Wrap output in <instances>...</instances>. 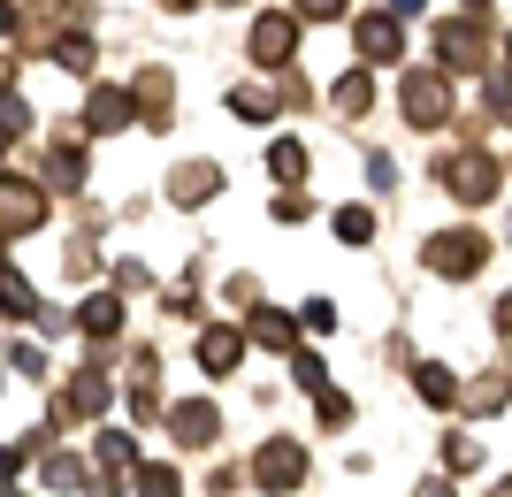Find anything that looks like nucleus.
Instances as JSON below:
<instances>
[{"instance_id":"nucleus-3","label":"nucleus","mask_w":512,"mask_h":497,"mask_svg":"<svg viewBox=\"0 0 512 497\" xmlns=\"http://www.w3.org/2000/svg\"><path fill=\"white\" fill-rule=\"evenodd\" d=\"M169 436H176V452H214V444H222V406H214V398H176Z\"/></svg>"},{"instance_id":"nucleus-22","label":"nucleus","mask_w":512,"mask_h":497,"mask_svg":"<svg viewBox=\"0 0 512 497\" xmlns=\"http://www.w3.org/2000/svg\"><path fill=\"white\" fill-rule=\"evenodd\" d=\"M291 383L299 390H329V368H321L314 352H291Z\"/></svg>"},{"instance_id":"nucleus-16","label":"nucleus","mask_w":512,"mask_h":497,"mask_svg":"<svg viewBox=\"0 0 512 497\" xmlns=\"http://www.w3.org/2000/svg\"><path fill=\"white\" fill-rule=\"evenodd\" d=\"M130 123V92H92V130H123Z\"/></svg>"},{"instance_id":"nucleus-8","label":"nucleus","mask_w":512,"mask_h":497,"mask_svg":"<svg viewBox=\"0 0 512 497\" xmlns=\"http://www.w3.org/2000/svg\"><path fill=\"white\" fill-rule=\"evenodd\" d=\"M199 368H207V375H230V368H245V337H237L230 322H222V329H207V337H199Z\"/></svg>"},{"instance_id":"nucleus-6","label":"nucleus","mask_w":512,"mask_h":497,"mask_svg":"<svg viewBox=\"0 0 512 497\" xmlns=\"http://www.w3.org/2000/svg\"><path fill=\"white\" fill-rule=\"evenodd\" d=\"M398 100H406V115H413V123H421V130H436V123H444V115H451V85H444V77H436V69H413Z\"/></svg>"},{"instance_id":"nucleus-24","label":"nucleus","mask_w":512,"mask_h":497,"mask_svg":"<svg viewBox=\"0 0 512 497\" xmlns=\"http://www.w3.org/2000/svg\"><path fill=\"white\" fill-rule=\"evenodd\" d=\"M253 337H260V345H291V322H283V314H260ZM291 352H299V345H291Z\"/></svg>"},{"instance_id":"nucleus-25","label":"nucleus","mask_w":512,"mask_h":497,"mask_svg":"<svg viewBox=\"0 0 512 497\" xmlns=\"http://www.w3.org/2000/svg\"><path fill=\"white\" fill-rule=\"evenodd\" d=\"M482 100H490V115H512V69H497V77H490V92H482Z\"/></svg>"},{"instance_id":"nucleus-29","label":"nucleus","mask_w":512,"mask_h":497,"mask_svg":"<svg viewBox=\"0 0 512 497\" xmlns=\"http://www.w3.org/2000/svg\"><path fill=\"white\" fill-rule=\"evenodd\" d=\"M299 8H306V16H314V23H329V16H344V0H299Z\"/></svg>"},{"instance_id":"nucleus-4","label":"nucleus","mask_w":512,"mask_h":497,"mask_svg":"<svg viewBox=\"0 0 512 497\" xmlns=\"http://www.w3.org/2000/svg\"><path fill=\"white\" fill-rule=\"evenodd\" d=\"M428 268H436V276H474V268H482V260H490V238H474V230H444V238H428Z\"/></svg>"},{"instance_id":"nucleus-1","label":"nucleus","mask_w":512,"mask_h":497,"mask_svg":"<svg viewBox=\"0 0 512 497\" xmlns=\"http://www.w3.org/2000/svg\"><path fill=\"white\" fill-rule=\"evenodd\" d=\"M436 184H444L451 199H467V207H482V199H497V184H505V169H497L482 146H459L451 161H436Z\"/></svg>"},{"instance_id":"nucleus-10","label":"nucleus","mask_w":512,"mask_h":497,"mask_svg":"<svg viewBox=\"0 0 512 497\" xmlns=\"http://www.w3.org/2000/svg\"><path fill=\"white\" fill-rule=\"evenodd\" d=\"M130 497H184V467H176V459H138Z\"/></svg>"},{"instance_id":"nucleus-23","label":"nucleus","mask_w":512,"mask_h":497,"mask_svg":"<svg viewBox=\"0 0 512 497\" xmlns=\"http://www.w3.org/2000/svg\"><path fill=\"white\" fill-rule=\"evenodd\" d=\"M352 421V398L344 390H321V429H344Z\"/></svg>"},{"instance_id":"nucleus-18","label":"nucleus","mask_w":512,"mask_h":497,"mask_svg":"<svg viewBox=\"0 0 512 497\" xmlns=\"http://www.w3.org/2000/svg\"><path fill=\"white\" fill-rule=\"evenodd\" d=\"M444 467L451 475H474V467H482V444H474V436H444Z\"/></svg>"},{"instance_id":"nucleus-32","label":"nucleus","mask_w":512,"mask_h":497,"mask_svg":"<svg viewBox=\"0 0 512 497\" xmlns=\"http://www.w3.org/2000/svg\"><path fill=\"white\" fill-rule=\"evenodd\" d=\"M421 8H428V0H398V16H421Z\"/></svg>"},{"instance_id":"nucleus-21","label":"nucleus","mask_w":512,"mask_h":497,"mask_svg":"<svg viewBox=\"0 0 512 497\" xmlns=\"http://www.w3.org/2000/svg\"><path fill=\"white\" fill-rule=\"evenodd\" d=\"M337 238L344 245H367V238H375V215H367V207H344V215H337Z\"/></svg>"},{"instance_id":"nucleus-19","label":"nucleus","mask_w":512,"mask_h":497,"mask_svg":"<svg viewBox=\"0 0 512 497\" xmlns=\"http://www.w3.org/2000/svg\"><path fill=\"white\" fill-rule=\"evenodd\" d=\"M230 108H237V115H253V123H268V115H276V92H260V85H237V92H230Z\"/></svg>"},{"instance_id":"nucleus-13","label":"nucleus","mask_w":512,"mask_h":497,"mask_svg":"<svg viewBox=\"0 0 512 497\" xmlns=\"http://www.w3.org/2000/svg\"><path fill=\"white\" fill-rule=\"evenodd\" d=\"M85 337H123V291L85 299Z\"/></svg>"},{"instance_id":"nucleus-17","label":"nucleus","mask_w":512,"mask_h":497,"mask_svg":"<svg viewBox=\"0 0 512 497\" xmlns=\"http://www.w3.org/2000/svg\"><path fill=\"white\" fill-rule=\"evenodd\" d=\"M413 383H421V398H428V406H451V398H459L451 368H436V360H428V368H413Z\"/></svg>"},{"instance_id":"nucleus-12","label":"nucleus","mask_w":512,"mask_h":497,"mask_svg":"<svg viewBox=\"0 0 512 497\" xmlns=\"http://www.w3.org/2000/svg\"><path fill=\"white\" fill-rule=\"evenodd\" d=\"M291 31H299L291 16H260V23H253V62H260V69H276L283 54H291Z\"/></svg>"},{"instance_id":"nucleus-35","label":"nucleus","mask_w":512,"mask_h":497,"mask_svg":"<svg viewBox=\"0 0 512 497\" xmlns=\"http://www.w3.org/2000/svg\"><path fill=\"white\" fill-rule=\"evenodd\" d=\"M0 497H23V490H16V482H8V490H0Z\"/></svg>"},{"instance_id":"nucleus-30","label":"nucleus","mask_w":512,"mask_h":497,"mask_svg":"<svg viewBox=\"0 0 512 497\" xmlns=\"http://www.w3.org/2000/svg\"><path fill=\"white\" fill-rule=\"evenodd\" d=\"M497 329H505V337H512V291H505V299H497Z\"/></svg>"},{"instance_id":"nucleus-9","label":"nucleus","mask_w":512,"mask_h":497,"mask_svg":"<svg viewBox=\"0 0 512 497\" xmlns=\"http://www.w3.org/2000/svg\"><path fill=\"white\" fill-rule=\"evenodd\" d=\"M92 467H100V475H138V436H130V429H100Z\"/></svg>"},{"instance_id":"nucleus-27","label":"nucleus","mask_w":512,"mask_h":497,"mask_svg":"<svg viewBox=\"0 0 512 497\" xmlns=\"http://www.w3.org/2000/svg\"><path fill=\"white\" fill-rule=\"evenodd\" d=\"M306 329H314V337H329V329H337V306H329V299H306Z\"/></svg>"},{"instance_id":"nucleus-15","label":"nucleus","mask_w":512,"mask_h":497,"mask_svg":"<svg viewBox=\"0 0 512 497\" xmlns=\"http://www.w3.org/2000/svg\"><path fill=\"white\" fill-rule=\"evenodd\" d=\"M268 169H276L283 184H306V146L299 138H276V146H268Z\"/></svg>"},{"instance_id":"nucleus-20","label":"nucleus","mask_w":512,"mask_h":497,"mask_svg":"<svg viewBox=\"0 0 512 497\" xmlns=\"http://www.w3.org/2000/svg\"><path fill=\"white\" fill-rule=\"evenodd\" d=\"M367 100H375V85H367V69H352V77L337 85V108L344 115H367Z\"/></svg>"},{"instance_id":"nucleus-33","label":"nucleus","mask_w":512,"mask_h":497,"mask_svg":"<svg viewBox=\"0 0 512 497\" xmlns=\"http://www.w3.org/2000/svg\"><path fill=\"white\" fill-rule=\"evenodd\" d=\"M490 497H512V482H497V490H490Z\"/></svg>"},{"instance_id":"nucleus-28","label":"nucleus","mask_w":512,"mask_h":497,"mask_svg":"<svg viewBox=\"0 0 512 497\" xmlns=\"http://www.w3.org/2000/svg\"><path fill=\"white\" fill-rule=\"evenodd\" d=\"M467 406H474V413H497V406H505V383H474Z\"/></svg>"},{"instance_id":"nucleus-31","label":"nucleus","mask_w":512,"mask_h":497,"mask_svg":"<svg viewBox=\"0 0 512 497\" xmlns=\"http://www.w3.org/2000/svg\"><path fill=\"white\" fill-rule=\"evenodd\" d=\"M413 497H451V482H421V490H413Z\"/></svg>"},{"instance_id":"nucleus-26","label":"nucleus","mask_w":512,"mask_h":497,"mask_svg":"<svg viewBox=\"0 0 512 497\" xmlns=\"http://www.w3.org/2000/svg\"><path fill=\"white\" fill-rule=\"evenodd\" d=\"M23 459H31V444H0V490L23 475Z\"/></svg>"},{"instance_id":"nucleus-34","label":"nucleus","mask_w":512,"mask_h":497,"mask_svg":"<svg viewBox=\"0 0 512 497\" xmlns=\"http://www.w3.org/2000/svg\"><path fill=\"white\" fill-rule=\"evenodd\" d=\"M467 8H474V16H482V8H490V0H467Z\"/></svg>"},{"instance_id":"nucleus-5","label":"nucleus","mask_w":512,"mask_h":497,"mask_svg":"<svg viewBox=\"0 0 512 497\" xmlns=\"http://www.w3.org/2000/svg\"><path fill=\"white\" fill-rule=\"evenodd\" d=\"M436 54H444V69H490V62H482V54H490V31H482V16L444 23V31H436Z\"/></svg>"},{"instance_id":"nucleus-14","label":"nucleus","mask_w":512,"mask_h":497,"mask_svg":"<svg viewBox=\"0 0 512 497\" xmlns=\"http://www.w3.org/2000/svg\"><path fill=\"white\" fill-rule=\"evenodd\" d=\"M39 475H46V490H92V475H85V459H69V452H46V467H39Z\"/></svg>"},{"instance_id":"nucleus-2","label":"nucleus","mask_w":512,"mask_h":497,"mask_svg":"<svg viewBox=\"0 0 512 497\" xmlns=\"http://www.w3.org/2000/svg\"><path fill=\"white\" fill-rule=\"evenodd\" d=\"M253 482L268 497H291L306 482V444H299V436H268V444L253 452Z\"/></svg>"},{"instance_id":"nucleus-11","label":"nucleus","mask_w":512,"mask_h":497,"mask_svg":"<svg viewBox=\"0 0 512 497\" xmlns=\"http://www.w3.org/2000/svg\"><path fill=\"white\" fill-rule=\"evenodd\" d=\"M360 54H367V62H398V54H406L398 16H360Z\"/></svg>"},{"instance_id":"nucleus-7","label":"nucleus","mask_w":512,"mask_h":497,"mask_svg":"<svg viewBox=\"0 0 512 497\" xmlns=\"http://www.w3.org/2000/svg\"><path fill=\"white\" fill-rule=\"evenodd\" d=\"M46 215V199H39V184H0V230H31V222Z\"/></svg>"}]
</instances>
